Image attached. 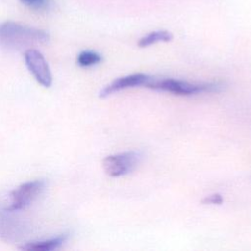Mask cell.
<instances>
[{
    "instance_id": "cell-1",
    "label": "cell",
    "mask_w": 251,
    "mask_h": 251,
    "mask_svg": "<svg viewBox=\"0 0 251 251\" xmlns=\"http://www.w3.org/2000/svg\"><path fill=\"white\" fill-rule=\"evenodd\" d=\"M48 40L49 34L45 30L12 21L0 24V44L6 48L20 50Z\"/></svg>"
},
{
    "instance_id": "cell-2",
    "label": "cell",
    "mask_w": 251,
    "mask_h": 251,
    "mask_svg": "<svg viewBox=\"0 0 251 251\" xmlns=\"http://www.w3.org/2000/svg\"><path fill=\"white\" fill-rule=\"evenodd\" d=\"M146 87L174 93L176 95H193L204 92H218L223 88V84L220 82H188L184 80H178L174 78L153 79L151 78L146 84Z\"/></svg>"
},
{
    "instance_id": "cell-3",
    "label": "cell",
    "mask_w": 251,
    "mask_h": 251,
    "mask_svg": "<svg viewBox=\"0 0 251 251\" xmlns=\"http://www.w3.org/2000/svg\"><path fill=\"white\" fill-rule=\"evenodd\" d=\"M140 158L139 152L126 151L107 156L103 160L102 166L108 176L119 177L131 173L139 163Z\"/></svg>"
},
{
    "instance_id": "cell-4",
    "label": "cell",
    "mask_w": 251,
    "mask_h": 251,
    "mask_svg": "<svg viewBox=\"0 0 251 251\" xmlns=\"http://www.w3.org/2000/svg\"><path fill=\"white\" fill-rule=\"evenodd\" d=\"M44 187L45 181L41 179L27 181L21 184L11 192V203L6 207V209L14 212L25 209L41 194Z\"/></svg>"
},
{
    "instance_id": "cell-5",
    "label": "cell",
    "mask_w": 251,
    "mask_h": 251,
    "mask_svg": "<svg viewBox=\"0 0 251 251\" xmlns=\"http://www.w3.org/2000/svg\"><path fill=\"white\" fill-rule=\"evenodd\" d=\"M24 57L25 65L35 80L44 87H50L52 75L43 55L36 49L28 48L25 51Z\"/></svg>"
},
{
    "instance_id": "cell-6",
    "label": "cell",
    "mask_w": 251,
    "mask_h": 251,
    "mask_svg": "<svg viewBox=\"0 0 251 251\" xmlns=\"http://www.w3.org/2000/svg\"><path fill=\"white\" fill-rule=\"evenodd\" d=\"M14 211L0 209V237L6 241H18L26 233L28 226L24 220L16 217Z\"/></svg>"
},
{
    "instance_id": "cell-7",
    "label": "cell",
    "mask_w": 251,
    "mask_h": 251,
    "mask_svg": "<svg viewBox=\"0 0 251 251\" xmlns=\"http://www.w3.org/2000/svg\"><path fill=\"white\" fill-rule=\"evenodd\" d=\"M150 79L151 77L148 75L143 73H136V74H131L126 76H122L113 80L111 83L107 84L99 92V96L101 98H105L113 93H116L118 91L126 89V88L145 85Z\"/></svg>"
},
{
    "instance_id": "cell-8",
    "label": "cell",
    "mask_w": 251,
    "mask_h": 251,
    "mask_svg": "<svg viewBox=\"0 0 251 251\" xmlns=\"http://www.w3.org/2000/svg\"><path fill=\"white\" fill-rule=\"evenodd\" d=\"M68 233H63L53 238L38 240V241H30L23 244L20 249L26 251H51L58 249L60 246L64 244V242L68 239Z\"/></svg>"
},
{
    "instance_id": "cell-9",
    "label": "cell",
    "mask_w": 251,
    "mask_h": 251,
    "mask_svg": "<svg viewBox=\"0 0 251 251\" xmlns=\"http://www.w3.org/2000/svg\"><path fill=\"white\" fill-rule=\"evenodd\" d=\"M172 39L173 34L170 31L165 29L154 30L139 38V40L137 41V46L140 48H145L158 42H169Z\"/></svg>"
},
{
    "instance_id": "cell-10",
    "label": "cell",
    "mask_w": 251,
    "mask_h": 251,
    "mask_svg": "<svg viewBox=\"0 0 251 251\" xmlns=\"http://www.w3.org/2000/svg\"><path fill=\"white\" fill-rule=\"evenodd\" d=\"M101 61H102V56L98 52H95L92 50L81 51L76 58L77 64L83 68L97 65Z\"/></svg>"
},
{
    "instance_id": "cell-11",
    "label": "cell",
    "mask_w": 251,
    "mask_h": 251,
    "mask_svg": "<svg viewBox=\"0 0 251 251\" xmlns=\"http://www.w3.org/2000/svg\"><path fill=\"white\" fill-rule=\"evenodd\" d=\"M22 4L35 11H48L52 7V0H20Z\"/></svg>"
},
{
    "instance_id": "cell-12",
    "label": "cell",
    "mask_w": 251,
    "mask_h": 251,
    "mask_svg": "<svg viewBox=\"0 0 251 251\" xmlns=\"http://www.w3.org/2000/svg\"><path fill=\"white\" fill-rule=\"evenodd\" d=\"M224 199L223 196L220 193H214L209 196H206L203 200L202 203L205 205H221L223 203Z\"/></svg>"
}]
</instances>
